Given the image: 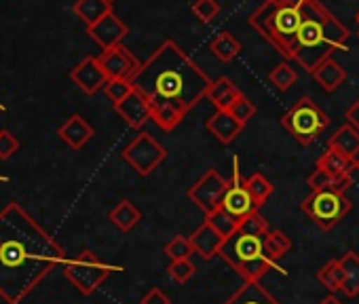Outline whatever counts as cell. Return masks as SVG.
<instances>
[{
    "mask_svg": "<svg viewBox=\"0 0 359 304\" xmlns=\"http://www.w3.org/2000/svg\"><path fill=\"white\" fill-rule=\"evenodd\" d=\"M72 11L89 28V26L97 24L102 18H106L108 13H112V3H108V0H76Z\"/></svg>",
    "mask_w": 359,
    "mask_h": 304,
    "instance_id": "484cf974",
    "label": "cell"
},
{
    "mask_svg": "<svg viewBox=\"0 0 359 304\" xmlns=\"http://www.w3.org/2000/svg\"><path fill=\"white\" fill-rule=\"evenodd\" d=\"M355 165H357V172H359V159H357V161H355Z\"/></svg>",
    "mask_w": 359,
    "mask_h": 304,
    "instance_id": "7dc6e473",
    "label": "cell"
},
{
    "mask_svg": "<svg viewBox=\"0 0 359 304\" xmlns=\"http://www.w3.org/2000/svg\"><path fill=\"white\" fill-rule=\"evenodd\" d=\"M269 78H271V83H273L279 91H287V89L298 81V74H296V70H294L287 62H281V64H277V66L271 70Z\"/></svg>",
    "mask_w": 359,
    "mask_h": 304,
    "instance_id": "e575fe53",
    "label": "cell"
},
{
    "mask_svg": "<svg viewBox=\"0 0 359 304\" xmlns=\"http://www.w3.org/2000/svg\"><path fill=\"white\" fill-rule=\"evenodd\" d=\"M108 3H114V0H108Z\"/></svg>",
    "mask_w": 359,
    "mask_h": 304,
    "instance_id": "681fc988",
    "label": "cell"
},
{
    "mask_svg": "<svg viewBox=\"0 0 359 304\" xmlns=\"http://www.w3.org/2000/svg\"><path fill=\"white\" fill-rule=\"evenodd\" d=\"M193 13L203 22V24H210L216 20V15L220 13V5L216 0H197L193 5Z\"/></svg>",
    "mask_w": 359,
    "mask_h": 304,
    "instance_id": "ab89813d",
    "label": "cell"
},
{
    "mask_svg": "<svg viewBox=\"0 0 359 304\" xmlns=\"http://www.w3.org/2000/svg\"><path fill=\"white\" fill-rule=\"evenodd\" d=\"M317 281L330 289V291H338L342 289L344 283V268L340 264V260H327L319 270H317Z\"/></svg>",
    "mask_w": 359,
    "mask_h": 304,
    "instance_id": "f1b7e54d",
    "label": "cell"
},
{
    "mask_svg": "<svg viewBox=\"0 0 359 304\" xmlns=\"http://www.w3.org/2000/svg\"><path fill=\"white\" fill-rule=\"evenodd\" d=\"M97 60H100L108 81H133L140 66H142L137 62V57L129 49H125L123 45L106 49Z\"/></svg>",
    "mask_w": 359,
    "mask_h": 304,
    "instance_id": "7c38bea8",
    "label": "cell"
},
{
    "mask_svg": "<svg viewBox=\"0 0 359 304\" xmlns=\"http://www.w3.org/2000/svg\"><path fill=\"white\" fill-rule=\"evenodd\" d=\"M131 91H133V83L131 81H108L106 87H104V93L108 95V99L112 104L123 102Z\"/></svg>",
    "mask_w": 359,
    "mask_h": 304,
    "instance_id": "f35d334b",
    "label": "cell"
},
{
    "mask_svg": "<svg viewBox=\"0 0 359 304\" xmlns=\"http://www.w3.org/2000/svg\"><path fill=\"white\" fill-rule=\"evenodd\" d=\"M313 78L317 81V85H319L323 91L332 93V91H336V89L346 81V70H344L336 60L327 57L325 62H321V64L317 66V70L313 72Z\"/></svg>",
    "mask_w": 359,
    "mask_h": 304,
    "instance_id": "7402d4cb",
    "label": "cell"
},
{
    "mask_svg": "<svg viewBox=\"0 0 359 304\" xmlns=\"http://www.w3.org/2000/svg\"><path fill=\"white\" fill-rule=\"evenodd\" d=\"M18 150H20V139L9 131H0V159L3 161L11 159Z\"/></svg>",
    "mask_w": 359,
    "mask_h": 304,
    "instance_id": "60d3db41",
    "label": "cell"
},
{
    "mask_svg": "<svg viewBox=\"0 0 359 304\" xmlns=\"http://www.w3.org/2000/svg\"><path fill=\"white\" fill-rule=\"evenodd\" d=\"M108 218H110V222H112L121 233H129V230H133V228L140 224L142 212H140L129 199H123L121 203H116V205L112 207V212L108 214Z\"/></svg>",
    "mask_w": 359,
    "mask_h": 304,
    "instance_id": "d4e9b609",
    "label": "cell"
},
{
    "mask_svg": "<svg viewBox=\"0 0 359 304\" xmlns=\"http://www.w3.org/2000/svg\"><path fill=\"white\" fill-rule=\"evenodd\" d=\"M344 118H346V123H348L351 127H355V129L359 131V97H357V99L346 108Z\"/></svg>",
    "mask_w": 359,
    "mask_h": 304,
    "instance_id": "7bdbcfd3",
    "label": "cell"
},
{
    "mask_svg": "<svg viewBox=\"0 0 359 304\" xmlns=\"http://www.w3.org/2000/svg\"><path fill=\"white\" fill-rule=\"evenodd\" d=\"M271 228H269V222L258 214V212H254V214H250L248 218H243L241 222H239V233H243V235H252V237H264L266 233H269Z\"/></svg>",
    "mask_w": 359,
    "mask_h": 304,
    "instance_id": "8d00e7d4",
    "label": "cell"
},
{
    "mask_svg": "<svg viewBox=\"0 0 359 304\" xmlns=\"http://www.w3.org/2000/svg\"><path fill=\"white\" fill-rule=\"evenodd\" d=\"M87 32H89V36L106 51V49H112V47L121 45L123 39L129 34V28H127V24H125L121 18H116L114 11H112V13H108L106 18H102L97 24L89 26Z\"/></svg>",
    "mask_w": 359,
    "mask_h": 304,
    "instance_id": "5bb4252c",
    "label": "cell"
},
{
    "mask_svg": "<svg viewBox=\"0 0 359 304\" xmlns=\"http://www.w3.org/2000/svg\"><path fill=\"white\" fill-rule=\"evenodd\" d=\"M131 83L148 99H173L191 112L203 97H208L214 81L177 43L165 41L140 66Z\"/></svg>",
    "mask_w": 359,
    "mask_h": 304,
    "instance_id": "7a4b0ae2",
    "label": "cell"
},
{
    "mask_svg": "<svg viewBox=\"0 0 359 304\" xmlns=\"http://www.w3.org/2000/svg\"><path fill=\"white\" fill-rule=\"evenodd\" d=\"M281 125L302 146H311L330 125V116L311 97H302L281 116Z\"/></svg>",
    "mask_w": 359,
    "mask_h": 304,
    "instance_id": "52a82bcc",
    "label": "cell"
},
{
    "mask_svg": "<svg viewBox=\"0 0 359 304\" xmlns=\"http://www.w3.org/2000/svg\"><path fill=\"white\" fill-rule=\"evenodd\" d=\"M340 264L344 268V283L342 291L348 298H355L359 293V256L355 251H346L340 258Z\"/></svg>",
    "mask_w": 359,
    "mask_h": 304,
    "instance_id": "83f0119b",
    "label": "cell"
},
{
    "mask_svg": "<svg viewBox=\"0 0 359 304\" xmlns=\"http://www.w3.org/2000/svg\"><path fill=\"white\" fill-rule=\"evenodd\" d=\"M319 304H342V302H340V300H338L336 296H332V293H330V296H325V298H323V300H321Z\"/></svg>",
    "mask_w": 359,
    "mask_h": 304,
    "instance_id": "ee69618b",
    "label": "cell"
},
{
    "mask_svg": "<svg viewBox=\"0 0 359 304\" xmlns=\"http://www.w3.org/2000/svg\"><path fill=\"white\" fill-rule=\"evenodd\" d=\"M243 123L241 120H237L229 110H216V114L214 116H210L208 118V129H210V133L220 141V144H231V141H235L239 135H241V131H243Z\"/></svg>",
    "mask_w": 359,
    "mask_h": 304,
    "instance_id": "e0dca14e",
    "label": "cell"
},
{
    "mask_svg": "<svg viewBox=\"0 0 359 304\" xmlns=\"http://www.w3.org/2000/svg\"><path fill=\"white\" fill-rule=\"evenodd\" d=\"M210 51L214 53L216 60H220L222 64H229V62H233L241 53V43L231 32H220L210 43Z\"/></svg>",
    "mask_w": 359,
    "mask_h": 304,
    "instance_id": "4316f807",
    "label": "cell"
},
{
    "mask_svg": "<svg viewBox=\"0 0 359 304\" xmlns=\"http://www.w3.org/2000/svg\"><path fill=\"white\" fill-rule=\"evenodd\" d=\"M191 243L195 247V254H199L203 260H212L214 256H220V247L224 243V237L205 220L193 235Z\"/></svg>",
    "mask_w": 359,
    "mask_h": 304,
    "instance_id": "ac0fdd59",
    "label": "cell"
},
{
    "mask_svg": "<svg viewBox=\"0 0 359 304\" xmlns=\"http://www.w3.org/2000/svg\"><path fill=\"white\" fill-rule=\"evenodd\" d=\"M116 114L133 129H142L152 116H150V99L133 87V91L118 104H114Z\"/></svg>",
    "mask_w": 359,
    "mask_h": 304,
    "instance_id": "9a60e30c",
    "label": "cell"
},
{
    "mask_svg": "<svg viewBox=\"0 0 359 304\" xmlns=\"http://www.w3.org/2000/svg\"><path fill=\"white\" fill-rule=\"evenodd\" d=\"M195 254V247L191 243V237L177 235L173 237L167 245H165V256L173 262V260H191V256Z\"/></svg>",
    "mask_w": 359,
    "mask_h": 304,
    "instance_id": "836d02e7",
    "label": "cell"
},
{
    "mask_svg": "<svg viewBox=\"0 0 359 304\" xmlns=\"http://www.w3.org/2000/svg\"><path fill=\"white\" fill-rule=\"evenodd\" d=\"M300 24L302 13L298 7L273 5L269 0L250 15V26L287 60H294L296 34L300 30Z\"/></svg>",
    "mask_w": 359,
    "mask_h": 304,
    "instance_id": "277c9868",
    "label": "cell"
},
{
    "mask_svg": "<svg viewBox=\"0 0 359 304\" xmlns=\"http://www.w3.org/2000/svg\"><path fill=\"white\" fill-rule=\"evenodd\" d=\"M226 304H281V302L277 298H273L260 285V281H250V283H243V287H239L226 300Z\"/></svg>",
    "mask_w": 359,
    "mask_h": 304,
    "instance_id": "603a6c76",
    "label": "cell"
},
{
    "mask_svg": "<svg viewBox=\"0 0 359 304\" xmlns=\"http://www.w3.org/2000/svg\"><path fill=\"white\" fill-rule=\"evenodd\" d=\"M269 3H273V5H283L285 0H269Z\"/></svg>",
    "mask_w": 359,
    "mask_h": 304,
    "instance_id": "f6af8a7d",
    "label": "cell"
},
{
    "mask_svg": "<svg viewBox=\"0 0 359 304\" xmlns=\"http://www.w3.org/2000/svg\"><path fill=\"white\" fill-rule=\"evenodd\" d=\"M229 112H231L237 120H241L243 125H248V123L256 116V106L241 93V95L235 99V104L229 108Z\"/></svg>",
    "mask_w": 359,
    "mask_h": 304,
    "instance_id": "74e56055",
    "label": "cell"
},
{
    "mask_svg": "<svg viewBox=\"0 0 359 304\" xmlns=\"http://www.w3.org/2000/svg\"><path fill=\"white\" fill-rule=\"evenodd\" d=\"M353 203L351 199L334 188L325 191H313L306 199H302L300 209L321 228L332 230L340 220H344L351 212Z\"/></svg>",
    "mask_w": 359,
    "mask_h": 304,
    "instance_id": "ba28073f",
    "label": "cell"
},
{
    "mask_svg": "<svg viewBox=\"0 0 359 304\" xmlns=\"http://www.w3.org/2000/svg\"><path fill=\"white\" fill-rule=\"evenodd\" d=\"M57 135L72 150H81L93 137V127L81 114H72L66 123H62V127L57 129Z\"/></svg>",
    "mask_w": 359,
    "mask_h": 304,
    "instance_id": "d6986e66",
    "label": "cell"
},
{
    "mask_svg": "<svg viewBox=\"0 0 359 304\" xmlns=\"http://www.w3.org/2000/svg\"><path fill=\"white\" fill-rule=\"evenodd\" d=\"M355 22H357V26H359V11H357V15H355Z\"/></svg>",
    "mask_w": 359,
    "mask_h": 304,
    "instance_id": "bcb514c9",
    "label": "cell"
},
{
    "mask_svg": "<svg viewBox=\"0 0 359 304\" xmlns=\"http://www.w3.org/2000/svg\"><path fill=\"white\" fill-rule=\"evenodd\" d=\"M123 270V266H114L104 262L97 254H93L89 247L81 249L74 258L66 260L64 264V275L66 279L76 287L79 293L91 296L100 289V285L112 275Z\"/></svg>",
    "mask_w": 359,
    "mask_h": 304,
    "instance_id": "8992f818",
    "label": "cell"
},
{
    "mask_svg": "<svg viewBox=\"0 0 359 304\" xmlns=\"http://www.w3.org/2000/svg\"><path fill=\"white\" fill-rule=\"evenodd\" d=\"M229 188V180L222 178L216 170L205 172L191 188H189V199L205 214H214L222 205V197Z\"/></svg>",
    "mask_w": 359,
    "mask_h": 304,
    "instance_id": "30bf717a",
    "label": "cell"
},
{
    "mask_svg": "<svg viewBox=\"0 0 359 304\" xmlns=\"http://www.w3.org/2000/svg\"><path fill=\"white\" fill-rule=\"evenodd\" d=\"M298 9L302 13V24L296 34L294 62L313 74L336 49H346L351 32L319 0H300Z\"/></svg>",
    "mask_w": 359,
    "mask_h": 304,
    "instance_id": "3957f363",
    "label": "cell"
},
{
    "mask_svg": "<svg viewBox=\"0 0 359 304\" xmlns=\"http://www.w3.org/2000/svg\"><path fill=\"white\" fill-rule=\"evenodd\" d=\"M224 212H229L233 218H237L239 222L243 218H248L250 214L258 212V205L254 203L250 191L245 188V180L241 178L239 174V159L235 157L233 159V176L229 180V188L222 197V205H220Z\"/></svg>",
    "mask_w": 359,
    "mask_h": 304,
    "instance_id": "8fae6325",
    "label": "cell"
},
{
    "mask_svg": "<svg viewBox=\"0 0 359 304\" xmlns=\"http://www.w3.org/2000/svg\"><path fill=\"white\" fill-rule=\"evenodd\" d=\"M327 148L340 152L346 159L357 161L359 159V131L355 127H351L348 123L338 127L334 131V135L327 139Z\"/></svg>",
    "mask_w": 359,
    "mask_h": 304,
    "instance_id": "ffe728a7",
    "label": "cell"
},
{
    "mask_svg": "<svg viewBox=\"0 0 359 304\" xmlns=\"http://www.w3.org/2000/svg\"><path fill=\"white\" fill-rule=\"evenodd\" d=\"M197 272V266L191 260H173L167 266V275L175 281V283H189Z\"/></svg>",
    "mask_w": 359,
    "mask_h": 304,
    "instance_id": "d590c367",
    "label": "cell"
},
{
    "mask_svg": "<svg viewBox=\"0 0 359 304\" xmlns=\"http://www.w3.org/2000/svg\"><path fill=\"white\" fill-rule=\"evenodd\" d=\"M222 237H224V241L229 239V237H233L237 230H239V220L237 218H233L229 212H224L222 207L220 209H216L214 214H210L208 218H205Z\"/></svg>",
    "mask_w": 359,
    "mask_h": 304,
    "instance_id": "d6a6232c",
    "label": "cell"
},
{
    "mask_svg": "<svg viewBox=\"0 0 359 304\" xmlns=\"http://www.w3.org/2000/svg\"><path fill=\"white\" fill-rule=\"evenodd\" d=\"M245 188L250 191V195H252V199H254V203L258 205V209L271 199V195H273V184L269 182V178L264 176V174H252L250 178H245Z\"/></svg>",
    "mask_w": 359,
    "mask_h": 304,
    "instance_id": "f546056e",
    "label": "cell"
},
{
    "mask_svg": "<svg viewBox=\"0 0 359 304\" xmlns=\"http://www.w3.org/2000/svg\"><path fill=\"white\" fill-rule=\"evenodd\" d=\"M317 170H323L332 178L342 180V178H351V174L357 170V165H355L353 159H346L344 155H340V152L327 148L323 155L317 159Z\"/></svg>",
    "mask_w": 359,
    "mask_h": 304,
    "instance_id": "44dd1931",
    "label": "cell"
},
{
    "mask_svg": "<svg viewBox=\"0 0 359 304\" xmlns=\"http://www.w3.org/2000/svg\"><path fill=\"white\" fill-rule=\"evenodd\" d=\"M306 184L311 186V191H325V188H334V191H340L344 193L348 186H353V178H342V180H336L332 178L330 174H325L323 170H317L309 176Z\"/></svg>",
    "mask_w": 359,
    "mask_h": 304,
    "instance_id": "4dcf8cb0",
    "label": "cell"
},
{
    "mask_svg": "<svg viewBox=\"0 0 359 304\" xmlns=\"http://www.w3.org/2000/svg\"><path fill=\"white\" fill-rule=\"evenodd\" d=\"M66 260V249L20 203L0 209V298L7 304H20Z\"/></svg>",
    "mask_w": 359,
    "mask_h": 304,
    "instance_id": "6da1fadb",
    "label": "cell"
},
{
    "mask_svg": "<svg viewBox=\"0 0 359 304\" xmlns=\"http://www.w3.org/2000/svg\"><path fill=\"white\" fill-rule=\"evenodd\" d=\"M239 95H241V91L235 87V83L229 76L216 78L208 91V99L216 106V110H229Z\"/></svg>",
    "mask_w": 359,
    "mask_h": 304,
    "instance_id": "cb8c5ba5",
    "label": "cell"
},
{
    "mask_svg": "<svg viewBox=\"0 0 359 304\" xmlns=\"http://www.w3.org/2000/svg\"><path fill=\"white\" fill-rule=\"evenodd\" d=\"M70 81H72V83L83 91V93H87V95H95L100 89H104V87H106L108 76H106V72H104V68H102L100 60H97V57H93V55H87L85 60H81V62L72 68V72H70Z\"/></svg>",
    "mask_w": 359,
    "mask_h": 304,
    "instance_id": "4fadbf2b",
    "label": "cell"
},
{
    "mask_svg": "<svg viewBox=\"0 0 359 304\" xmlns=\"http://www.w3.org/2000/svg\"><path fill=\"white\" fill-rule=\"evenodd\" d=\"M264 249H266L269 258L273 262H277L279 258H283L292 249V241H290V237L283 230L275 228V230H269L264 235Z\"/></svg>",
    "mask_w": 359,
    "mask_h": 304,
    "instance_id": "1f68e13d",
    "label": "cell"
},
{
    "mask_svg": "<svg viewBox=\"0 0 359 304\" xmlns=\"http://www.w3.org/2000/svg\"><path fill=\"white\" fill-rule=\"evenodd\" d=\"M0 110H5V108H3V104H0Z\"/></svg>",
    "mask_w": 359,
    "mask_h": 304,
    "instance_id": "c3c4849f",
    "label": "cell"
},
{
    "mask_svg": "<svg viewBox=\"0 0 359 304\" xmlns=\"http://www.w3.org/2000/svg\"><path fill=\"white\" fill-rule=\"evenodd\" d=\"M220 256L245 283L260 281L269 270L277 268V262H273L264 249V237H252L239 230L222 243Z\"/></svg>",
    "mask_w": 359,
    "mask_h": 304,
    "instance_id": "5b68a950",
    "label": "cell"
},
{
    "mask_svg": "<svg viewBox=\"0 0 359 304\" xmlns=\"http://www.w3.org/2000/svg\"><path fill=\"white\" fill-rule=\"evenodd\" d=\"M140 304H171V300L167 298V293L158 287H152L144 293V298L140 300Z\"/></svg>",
    "mask_w": 359,
    "mask_h": 304,
    "instance_id": "b9f144b4",
    "label": "cell"
},
{
    "mask_svg": "<svg viewBox=\"0 0 359 304\" xmlns=\"http://www.w3.org/2000/svg\"><path fill=\"white\" fill-rule=\"evenodd\" d=\"M123 159L135 170L137 176H150L165 159L167 150L165 146L148 131H140L123 150Z\"/></svg>",
    "mask_w": 359,
    "mask_h": 304,
    "instance_id": "9c48e42d",
    "label": "cell"
},
{
    "mask_svg": "<svg viewBox=\"0 0 359 304\" xmlns=\"http://www.w3.org/2000/svg\"><path fill=\"white\" fill-rule=\"evenodd\" d=\"M187 114L189 110L173 99H150V120H154L163 131H173Z\"/></svg>",
    "mask_w": 359,
    "mask_h": 304,
    "instance_id": "2e32d148",
    "label": "cell"
}]
</instances>
